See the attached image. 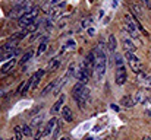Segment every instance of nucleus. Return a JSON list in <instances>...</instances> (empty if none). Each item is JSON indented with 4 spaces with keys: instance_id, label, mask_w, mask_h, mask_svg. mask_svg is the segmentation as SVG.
I'll return each instance as SVG.
<instances>
[{
    "instance_id": "36",
    "label": "nucleus",
    "mask_w": 151,
    "mask_h": 140,
    "mask_svg": "<svg viewBox=\"0 0 151 140\" xmlns=\"http://www.w3.org/2000/svg\"><path fill=\"white\" fill-rule=\"evenodd\" d=\"M88 34L93 35V34H94V29H93V28H88Z\"/></svg>"
},
{
    "instance_id": "40",
    "label": "nucleus",
    "mask_w": 151,
    "mask_h": 140,
    "mask_svg": "<svg viewBox=\"0 0 151 140\" xmlns=\"http://www.w3.org/2000/svg\"><path fill=\"white\" fill-rule=\"evenodd\" d=\"M148 98H150V101H151V91L148 92Z\"/></svg>"
},
{
    "instance_id": "1",
    "label": "nucleus",
    "mask_w": 151,
    "mask_h": 140,
    "mask_svg": "<svg viewBox=\"0 0 151 140\" xmlns=\"http://www.w3.org/2000/svg\"><path fill=\"white\" fill-rule=\"evenodd\" d=\"M107 45L103 43H99L94 48V55H96V67H94V77L97 82H100L106 75V67H107Z\"/></svg>"
},
{
    "instance_id": "21",
    "label": "nucleus",
    "mask_w": 151,
    "mask_h": 140,
    "mask_svg": "<svg viewBox=\"0 0 151 140\" xmlns=\"http://www.w3.org/2000/svg\"><path fill=\"white\" fill-rule=\"evenodd\" d=\"M56 85H57V79L56 80H53L51 83H49L44 89H43V92H41V96H46V95H49V93H53L54 91V88H56Z\"/></svg>"
},
{
    "instance_id": "39",
    "label": "nucleus",
    "mask_w": 151,
    "mask_h": 140,
    "mask_svg": "<svg viewBox=\"0 0 151 140\" xmlns=\"http://www.w3.org/2000/svg\"><path fill=\"white\" fill-rule=\"evenodd\" d=\"M3 93H4V92H3V91L0 89V96H3Z\"/></svg>"
},
{
    "instance_id": "37",
    "label": "nucleus",
    "mask_w": 151,
    "mask_h": 140,
    "mask_svg": "<svg viewBox=\"0 0 151 140\" xmlns=\"http://www.w3.org/2000/svg\"><path fill=\"white\" fill-rule=\"evenodd\" d=\"M117 6V0H113V7H116Z\"/></svg>"
},
{
    "instance_id": "2",
    "label": "nucleus",
    "mask_w": 151,
    "mask_h": 140,
    "mask_svg": "<svg viewBox=\"0 0 151 140\" xmlns=\"http://www.w3.org/2000/svg\"><path fill=\"white\" fill-rule=\"evenodd\" d=\"M123 29L131 35V38H138L139 37V32H144L145 35H148L147 31L141 26V23L132 15H126L125 16V19H123Z\"/></svg>"
},
{
    "instance_id": "28",
    "label": "nucleus",
    "mask_w": 151,
    "mask_h": 140,
    "mask_svg": "<svg viewBox=\"0 0 151 140\" xmlns=\"http://www.w3.org/2000/svg\"><path fill=\"white\" fill-rule=\"evenodd\" d=\"M91 22H93V16H88V18H85V19H82V22H81V26L82 28H90V25H91Z\"/></svg>"
},
{
    "instance_id": "29",
    "label": "nucleus",
    "mask_w": 151,
    "mask_h": 140,
    "mask_svg": "<svg viewBox=\"0 0 151 140\" xmlns=\"http://www.w3.org/2000/svg\"><path fill=\"white\" fill-rule=\"evenodd\" d=\"M22 134H24V136H27V137H29V136L32 134L31 126H24V127H22Z\"/></svg>"
},
{
    "instance_id": "42",
    "label": "nucleus",
    "mask_w": 151,
    "mask_h": 140,
    "mask_svg": "<svg viewBox=\"0 0 151 140\" xmlns=\"http://www.w3.org/2000/svg\"><path fill=\"white\" fill-rule=\"evenodd\" d=\"M87 140H93V139H87Z\"/></svg>"
},
{
    "instance_id": "32",
    "label": "nucleus",
    "mask_w": 151,
    "mask_h": 140,
    "mask_svg": "<svg viewBox=\"0 0 151 140\" xmlns=\"http://www.w3.org/2000/svg\"><path fill=\"white\" fill-rule=\"evenodd\" d=\"M145 114H147L148 117H151V102H148V104H147V108H145Z\"/></svg>"
},
{
    "instance_id": "41",
    "label": "nucleus",
    "mask_w": 151,
    "mask_h": 140,
    "mask_svg": "<svg viewBox=\"0 0 151 140\" xmlns=\"http://www.w3.org/2000/svg\"><path fill=\"white\" fill-rule=\"evenodd\" d=\"M60 140H68V139H60Z\"/></svg>"
},
{
    "instance_id": "43",
    "label": "nucleus",
    "mask_w": 151,
    "mask_h": 140,
    "mask_svg": "<svg viewBox=\"0 0 151 140\" xmlns=\"http://www.w3.org/2000/svg\"><path fill=\"white\" fill-rule=\"evenodd\" d=\"M0 140H3V139H0Z\"/></svg>"
},
{
    "instance_id": "44",
    "label": "nucleus",
    "mask_w": 151,
    "mask_h": 140,
    "mask_svg": "<svg viewBox=\"0 0 151 140\" xmlns=\"http://www.w3.org/2000/svg\"><path fill=\"white\" fill-rule=\"evenodd\" d=\"M0 60H1V58H0Z\"/></svg>"
},
{
    "instance_id": "38",
    "label": "nucleus",
    "mask_w": 151,
    "mask_h": 140,
    "mask_svg": "<svg viewBox=\"0 0 151 140\" xmlns=\"http://www.w3.org/2000/svg\"><path fill=\"white\" fill-rule=\"evenodd\" d=\"M142 140H151V139H150V137H148V136H147V137H144V139H142Z\"/></svg>"
},
{
    "instance_id": "30",
    "label": "nucleus",
    "mask_w": 151,
    "mask_h": 140,
    "mask_svg": "<svg viewBox=\"0 0 151 140\" xmlns=\"http://www.w3.org/2000/svg\"><path fill=\"white\" fill-rule=\"evenodd\" d=\"M131 10H132V16H138V18H141V10H139V7L138 6H135V4H132L131 6Z\"/></svg>"
},
{
    "instance_id": "10",
    "label": "nucleus",
    "mask_w": 151,
    "mask_h": 140,
    "mask_svg": "<svg viewBox=\"0 0 151 140\" xmlns=\"http://www.w3.org/2000/svg\"><path fill=\"white\" fill-rule=\"evenodd\" d=\"M122 44L125 47V50L126 51H131V53H135V50H137V47L134 44V41H132V38H131V35L125 31V35H123V38H122Z\"/></svg>"
},
{
    "instance_id": "27",
    "label": "nucleus",
    "mask_w": 151,
    "mask_h": 140,
    "mask_svg": "<svg viewBox=\"0 0 151 140\" xmlns=\"http://www.w3.org/2000/svg\"><path fill=\"white\" fill-rule=\"evenodd\" d=\"M13 131H15V140H21L22 139V127H19V126H16L15 129H13Z\"/></svg>"
},
{
    "instance_id": "18",
    "label": "nucleus",
    "mask_w": 151,
    "mask_h": 140,
    "mask_svg": "<svg viewBox=\"0 0 151 140\" xmlns=\"http://www.w3.org/2000/svg\"><path fill=\"white\" fill-rule=\"evenodd\" d=\"M62 118L65 121H68V123L73 121V112H72V109L69 107H63L62 108Z\"/></svg>"
},
{
    "instance_id": "26",
    "label": "nucleus",
    "mask_w": 151,
    "mask_h": 140,
    "mask_svg": "<svg viewBox=\"0 0 151 140\" xmlns=\"http://www.w3.org/2000/svg\"><path fill=\"white\" fill-rule=\"evenodd\" d=\"M43 118H44V115H43V114H40V115L34 117V118H32V123H31V126H32V127H38V126L41 124Z\"/></svg>"
},
{
    "instance_id": "7",
    "label": "nucleus",
    "mask_w": 151,
    "mask_h": 140,
    "mask_svg": "<svg viewBox=\"0 0 151 140\" xmlns=\"http://www.w3.org/2000/svg\"><path fill=\"white\" fill-rule=\"evenodd\" d=\"M82 67L85 69V72L90 75V76H94V67H96V55H94V51L88 53L87 57L84 58V61L81 63Z\"/></svg>"
},
{
    "instance_id": "20",
    "label": "nucleus",
    "mask_w": 151,
    "mask_h": 140,
    "mask_svg": "<svg viewBox=\"0 0 151 140\" xmlns=\"http://www.w3.org/2000/svg\"><path fill=\"white\" fill-rule=\"evenodd\" d=\"M60 1H62V0H47V1L44 3L43 9L49 13V12H50V9H53V7H56V6H59V4H60Z\"/></svg>"
},
{
    "instance_id": "33",
    "label": "nucleus",
    "mask_w": 151,
    "mask_h": 140,
    "mask_svg": "<svg viewBox=\"0 0 151 140\" xmlns=\"http://www.w3.org/2000/svg\"><path fill=\"white\" fill-rule=\"evenodd\" d=\"M66 22H68V18H63L62 21H59V26L62 28V26H65L66 25Z\"/></svg>"
},
{
    "instance_id": "12",
    "label": "nucleus",
    "mask_w": 151,
    "mask_h": 140,
    "mask_svg": "<svg viewBox=\"0 0 151 140\" xmlns=\"http://www.w3.org/2000/svg\"><path fill=\"white\" fill-rule=\"evenodd\" d=\"M135 102L137 104H141V105H147L148 102H151L150 98H148V92L145 91H138L135 95Z\"/></svg>"
},
{
    "instance_id": "3",
    "label": "nucleus",
    "mask_w": 151,
    "mask_h": 140,
    "mask_svg": "<svg viewBox=\"0 0 151 140\" xmlns=\"http://www.w3.org/2000/svg\"><path fill=\"white\" fill-rule=\"evenodd\" d=\"M72 95H73V99L76 101V104L79 105V108L84 109L87 107L88 101H90V89L84 83L78 82L72 89Z\"/></svg>"
},
{
    "instance_id": "19",
    "label": "nucleus",
    "mask_w": 151,
    "mask_h": 140,
    "mask_svg": "<svg viewBox=\"0 0 151 140\" xmlns=\"http://www.w3.org/2000/svg\"><path fill=\"white\" fill-rule=\"evenodd\" d=\"M56 123H57V120L56 118H51L50 121L46 124V127L43 130V134L44 136H50L51 133H53V129H56Z\"/></svg>"
},
{
    "instance_id": "9",
    "label": "nucleus",
    "mask_w": 151,
    "mask_h": 140,
    "mask_svg": "<svg viewBox=\"0 0 151 140\" xmlns=\"http://www.w3.org/2000/svg\"><path fill=\"white\" fill-rule=\"evenodd\" d=\"M138 85L142 86L144 89H150L151 91V75L147 72H141L138 75Z\"/></svg>"
},
{
    "instance_id": "8",
    "label": "nucleus",
    "mask_w": 151,
    "mask_h": 140,
    "mask_svg": "<svg viewBox=\"0 0 151 140\" xmlns=\"http://www.w3.org/2000/svg\"><path fill=\"white\" fill-rule=\"evenodd\" d=\"M31 10V4L25 3V4H15V7L12 9L10 18H22L24 15H27Z\"/></svg>"
},
{
    "instance_id": "14",
    "label": "nucleus",
    "mask_w": 151,
    "mask_h": 140,
    "mask_svg": "<svg viewBox=\"0 0 151 140\" xmlns=\"http://www.w3.org/2000/svg\"><path fill=\"white\" fill-rule=\"evenodd\" d=\"M135 104L137 102H135V98H132V95H125L120 99V105H123L125 108H132Z\"/></svg>"
},
{
    "instance_id": "13",
    "label": "nucleus",
    "mask_w": 151,
    "mask_h": 140,
    "mask_svg": "<svg viewBox=\"0 0 151 140\" xmlns=\"http://www.w3.org/2000/svg\"><path fill=\"white\" fill-rule=\"evenodd\" d=\"M16 58H10L9 61H6L3 66H1V69H0V72H1V75H9L10 73V70L16 66Z\"/></svg>"
},
{
    "instance_id": "17",
    "label": "nucleus",
    "mask_w": 151,
    "mask_h": 140,
    "mask_svg": "<svg viewBox=\"0 0 151 140\" xmlns=\"http://www.w3.org/2000/svg\"><path fill=\"white\" fill-rule=\"evenodd\" d=\"M44 73H46V70H38L37 73L32 75V77H31V79H32V88H31V89H37V86H38L41 77L44 76Z\"/></svg>"
},
{
    "instance_id": "35",
    "label": "nucleus",
    "mask_w": 151,
    "mask_h": 140,
    "mask_svg": "<svg viewBox=\"0 0 151 140\" xmlns=\"http://www.w3.org/2000/svg\"><path fill=\"white\" fill-rule=\"evenodd\" d=\"M66 47H69V48H75V41H68Z\"/></svg>"
},
{
    "instance_id": "24",
    "label": "nucleus",
    "mask_w": 151,
    "mask_h": 140,
    "mask_svg": "<svg viewBox=\"0 0 151 140\" xmlns=\"http://www.w3.org/2000/svg\"><path fill=\"white\" fill-rule=\"evenodd\" d=\"M47 44H49V38H44L43 43L38 45V50H37V55H41L46 50H47Z\"/></svg>"
},
{
    "instance_id": "4",
    "label": "nucleus",
    "mask_w": 151,
    "mask_h": 140,
    "mask_svg": "<svg viewBox=\"0 0 151 140\" xmlns=\"http://www.w3.org/2000/svg\"><path fill=\"white\" fill-rule=\"evenodd\" d=\"M125 58H126V61H128V64H129V67L132 69V72H134V73L139 75L141 72H144V64H142V61L135 55V53L126 51Z\"/></svg>"
},
{
    "instance_id": "16",
    "label": "nucleus",
    "mask_w": 151,
    "mask_h": 140,
    "mask_svg": "<svg viewBox=\"0 0 151 140\" xmlns=\"http://www.w3.org/2000/svg\"><path fill=\"white\" fill-rule=\"evenodd\" d=\"M116 48H117V41L114 35H109V43H107V51L110 54H116Z\"/></svg>"
},
{
    "instance_id": "15",
    "label": "nucleus",
    "mask_w": 151,
    "mask_h": 140,
    "mask_svg": "<svg viewBox=\"0 0 151 140\" xmlns=\"http://www.w3.org/2000/svg\"><path fill=\"white\" fill-rule=\"evenodd\" d=\"M60 63H62V55H57V57L51 58V61L49 63L46 72H54V70H57V67L60 66Z\"/></svg>"
},
{
    "instance_id": "11",
    "label": "nucleus",
    "mask_w": 151,
    "mask_h": 140,
    "mask_svg": "<svg viewBox=\"0 0 151 140\" xmlns=\"http://www.w3.org/2000/svg\"><path fill=\"white\" fill-rule=\"evenodd\" d=\"M114 79H116V83H117V85H123V83L126 82V69H125L123 66H120V67L116 69Z\"/></svg>"
},
{
    "instance_id": "25",
    "label": "nucleus",
    "mask_w": 151,
    "mask_h": 140,
    "mask_svg": "<svg viewBox=\"0 0 151 140\" xmlns=\"http://www.w3.org/2000/svg\"><path fill=\"white\" fill-rule=\"evenodd\" d=\"M25 35H28V32H27V31L24 29V32H18V34H13V35H12V37L9 38V40H12V41H16V43H18V41H21L22 38H25Z\"/></svg>"
},
{
    "instance_id": "23",
    "label": "nucleus",
    "mask_w": 151,
    "mask_h": 140,
    "mask_svg": "<svg viewBox=\"0 0 151 140\" xmlns=\"http://www.w3.org/2000/svg\"><path fill=\"white\" fill-rule=\"evenodd\" d=\"M32 55H34V50H28V51L22 55V58L19 60V64H25L27 61H29V60L32 58Z\"/></svg>"
},
{
    "instance_id": "31",
    "label": "nucleus",
    "mask_w": 151,
    "mask_h": 140,
    "mask_svg": "<svg viewBox=\"0 0 151 140\" xmlns=\"http://www.w3.org/2000/svg\"><path fill=\"white\" fill-rule=\"evenodd\" d=\"M114 63H116V67H120L123 66V58L119 54H114Z\"/></svg>"
},
{
    "instance_id": "6",
    "label": "nucleus",
    "mask_w": 151,
    "mask_h": 140,
    "mask_svg": "<svg viewBox=\"0 0 151 140\" xmlns=\"http://www.w3.org/2000/svg\"><path fill=\"white\" fill-rule=\"evenodd\" d=\"M18 43L16 41H12V40H9L7 43H4L3 45L0 47V57L3 55V57H12V55H16L18 54Z\"/></svg>"
},
{
    "instance_id": "22",
    "label": "nucleus",
    "mask_w": 151,
    "mask_h": 140,
    "mask_svg": "<svg viewBox=\"0 0 151 140\" xmlns=\"http://www.w3.org/2000/svg\"><path fill=\"white\" fill-rule=\"evenodd\" d=\"M63 102H65V95H62V96L57 99V102L53 105V108H51V114L59 112V111H60V108H62V105H63Z\"/></svg>"
},
{
    "instance_id": "5",
    "label": "nucleus",
    "mask_w": 151,
    "mask_h": 140,
    "mask_svg": "<svg viewBox=\"0 0 151 140\" xmlns=\"http://www.w3.org/2000/svg\"><path fill=\"white\" fill-rule=\"evenodd\" d=\"M38 12H40V7H32L27 15H24L22 18H19L18 19V25L21 26V28H27V26H29L35 19H37V15H38Z\"/></svg>"
},
{
    "instance_id": "34",
    "label": "nucleus",
    "mask_w": 151,
    "mask_h": 140,
    "mask_svg": "<svg viewBox=\"0 0 151 140\" xmlns=\"http://www.w3.org/2000/svg\"><path fill=\"white\" fill-rule=\"evenodd\" d=\"M141 1H142V3L147 6V9H150V10H151V0H141Z\"/></svg>"
}]
</instances>
